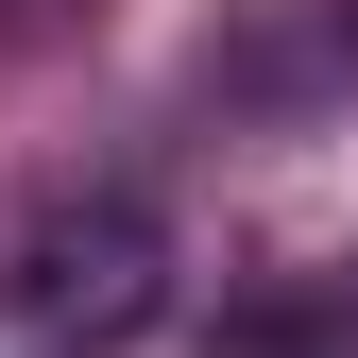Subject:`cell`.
<instances>
[{"instance_id":"1","label":"cell","mask_w":358,"mask_h":358,"mask_svg":"<svg viewBox=\"0 0 358 358\" xmlns=\"http://www.w3.org/2000/svg\"><path fill=\"white\" fill-rule=\"evenodd\" d=\"M0 290H17L34 341H85V358H103V341H137L171 307V222L137 188H52L17 239H0Z\"/></svg>"}]
</instances>
